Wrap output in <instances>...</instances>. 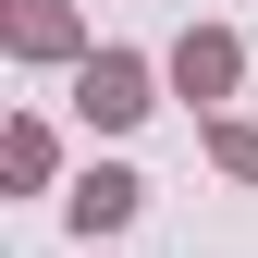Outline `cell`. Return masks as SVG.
<instances>
[{"label": "cell", "instance_id": "obj_5", "mask_svg": "<svg viewBox=\"0 0 258 258\" xmlns=\"http://www.w3.org/2000/svg\"><path fill=\"white\" fill-rule=\"evenodd\" d=\"M49 172H61V136H49V123H37V111H25V123H13V136H0V184H13V197H37V184H49Z\"/></svg>", "mask_w": 258, "mask_h": 258}, {"label": "cell", "instance_id": "obj_1", "mask_svg": "<svg viewBox=\"0 0 258 258\" xmlns=\"http://www.w3.org/2000/svg\"><path fill=\"white\" fill-rule=\"evenodd\" d=\"M148 111H160V74L136 49H86L74 61V123H86V136H136Z\"/></svg>", "mask_w": 258, "mask_h": 258}, {"label": "cell", "instance_id": "obj_2", "mask_svg": "<svg viewBox=\"0 0 258 258\" xmlns=\"http://www.w3.org/2000/svg\"><path fill=\"white\" fill-rule=\"evenodd\" d=\"M160 74H172V99H197V111H209V99H234V74H246V37H234V25H184Z\"/></svg>", "mask_w": 258, "mask_h": 258}, {"label": "cell", "instance_id": "obj_3", "mask_svg": "<svg viewBox=\"0 0 258 258\" xmlns=\"http://www.w3.org/2000/svg\"><path fill=\"white\" fill-rule=\"evenodd\" d=\"M136 209H148V172H123V160H86V172H74V197H61V221H74L86 246H99V234H123Z\"/></svg>", "mask_w": 258, "mask_h": 258}, {"label": "cell", "instance_id": "obj_6", "mask_svg": "<svg viewBox=\"0 0 258 258\" xmlns=\"http://www.w3.org/2000/svg\"><path fill=\"white\" fill-rule=\"evenodd\" d=\"M197 148H209L234 184H258V123H221V111H209V136H197Z\"/></svg>", "mask_w": 258, "mask_h": 258}, {"label": "cell", "instance_id": "obj_4", "mask_svg": "<svg viewBox=\"0 0 258 258\" xmlns=\"http://www.w3.org/2000/svg\"><path fill=\"white\" fill-rule=\"evenodd\" d=\"M0 49L13 61H86V13L74 0H13L0 13Z\"/></svg>", "mask_w": 258, "mask_h": 258}]
</instances>
